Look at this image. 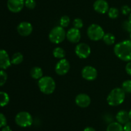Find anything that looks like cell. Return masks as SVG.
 <instances>
[{
  "label": "cell",
  "instance_id": "cell-1",
  "mask_svg": "<svg viewBox=\"0 0 131 131\" xmlns=\"http://www.w3.org/2000/svg\"><path fill=\"white\" fill-rule=\"evenodd\" d=\"M114 53L120 60L125 62L131 60V40H124L114 46Z\"/></svg>",
  "mask_w": 131,
  "mask_h": 131
},
{
  "label": "cell",
  "instance_id": "cell-2",
  "mask_svg": "<svg viewBox=\"0 0 131 131\" xmlns=\"http://www.w3.org/2000/svg\"><path fill=\"white\" fill-rule=\"evenodd\" d=\"M126 92L120 87H116L111 90L107 96V102L108 105L112 107L118 106L123 104L125 99Z\"/></svg>",
  "mask_w": 131,
  "mask_h": 131
},
{
  "label": "cell",
  "instance_id": "cell-3",
  "mask_svg": "<svg viewBox=\"0 0 131 131\" xmlns=\"http://www.w3.org/2000/svg\"><path fill=\"white\" fill-rule=\"evenodd\" d=\"M40 91L45 95H51L56 89V82L53 78L49 76H43L38 81Z\"/></svg>",
  "mask_w": 131,
  "mask_h": 131
},
{
  "label": "cell",
  "instance_id": "cell-4",
  "mask_svg": "<svg viewBox=\"0 0 131 131\" xmlns=\"http://www.w3.org/2000/svg\"><path fill=\"white\" fill-rule=\"evenodd\" d=\"M66 31L61 26L54 27L49 33V39L52 43L60 44L66 38Z\"/></svg>",
  "mask_w": 131,
  "mask_h": 131
},
{
  "label": "cell",
  "instance_id": "cell-5",
  "mask_svg": "<svg viewBox=\"0 0 131 131\" xmlns=\"http://www.w3.org/2000/svg\"><path fill=\"white\" fill-rule=\"evenodd\" d=\"M15 122L19 127L26 128L32 125L33 119L29 113L27 111H20L15 116Z\"/></svg>",
  "mask_w": 131,
  "mask_h": 131
},
{
  "label": "cell",
  "instance_id": "cell-6",
  "mask_svg": "<svg viewBox=\"0 0 131 131\" xmlns=\"http://www.w3.org/2000/svg\"><path fill=\"white\" fill-rule=\"evenodd\" d=\"M87 35L93 41H99L102 39L105 32L101 26L97 24H92L87 29Z\"/></svg>",
  "mask_w": 131,
  "mask_h": 131
},
{
  "label": "cell",
  "instance_id": "cell-7",
  "mask_svg": "<svg viewBox=\"0 0 131 131\" xmlns=\"http://www.w3.org/2000/svg\"><path fill=\"white\" fill-rule=\"evenodd\" d=\"M91 52L92 50L90 46L84 42L78 44L75 48V53L80 59H86L90 55Z\"/></svg>",
  "mask_w": 131,
  "mask_h": 131
},
{
  "label": "cell",
  "instance_id": "cell-8",
  "mask_svg": "<svg viewBox=\"0 0 131 131\" xmlns=\"http://www.w3.org/2000/svg\"><path fill=\"white\" fill-rule=\"evenodd\" d=\"M82 77L87 81H93L97 78L98 73L95 68L92 66H86L82 69Z\"/></svg>",
  "mask_w": 131,
  "mask_h": 131
},
{
  "label": "cell",
  "instance_id": "cell-9",
  "mask_svg": "<svg viewBox=\"0 0 131 131\" xmlns=\"http://www.w3.org/2000/svg\"><path fill=\"white\" fill-rule=\"evenodd\" d=\"M55 72L58 75L63 76L67 74L70 69L69 62L66 59H60L55 66Z\"/></svg>",
  "mask_w": 131,
  "mask_h": 131
},
{
  "label": "cell",
  "instance_id": "cell-10",
  "mask_svg": "<svg viewBox=\"0 0 131 131\" xmlns=\"http://www.w3.org/2000/svg\"><path fill=\"white\" fill-rule=\"evenodd\" d=\"M33 26L30 23L27 21L20 22L17 27V31L20 36L28 37L33 32Z\"/></svg>",
  "mask_w": 131,
  "mask_h": 131
},
{
  "label": "cell",
  "instance_id": "cell-11",
  "mask_svg": "<svg viewBox=\"0 0 131 131\" xmlns=\"http://www.w3.org/2000/svg\"><path fill=\"white\" fill-rule=\"evenodd\" d=\"M25 0H8L7 8L11 12L19 13L25 6Z\"/></svg>",
  "mask_w": 131,
  "mask_h": 131
},
{
  "label": "cell",
  "instance_id": "cell-12",
  "mask_svg": "<svg viewBox=\"0 0 131 131\" xmlns=\"http://www.w3.org/2000/svg\"><path fill=\"white\" fill-rule=\"evenodd\" d=\"M66 38L70 42L73 44L78 43L81 38L80 30L75 28H71L67 32Z\"/></svg>",
  "mask_w": 131,
  "mask_h": 131
},
{
  "label": "cell",
  "instance_id": "cell-13",
  "mask_svg": "<svg viewBox=\"0 0 131 131\" xmlns=\"http://www.w3.org/2000/svg\"><path fill=\"white\" fill-rule=\"evenodd\" d=\"M91 98L86 93H80L75 96V103L81 108H86L90 105Z\"/></svg>",
  "mask_w": 131,
  "mask_h": 131
},
{
  "label": "cell",
  "instance_id": "cell-14",
  "mask_svg": "<svg viewBox=\"0 0 131 131\" xmlns=\"http://www.w3.org/2000/svg\"><path fill=\"white\" fill-rule=\"evenodd\" d=\"M93 9L96 12L101 14L107 13L110 6L107 1L106 0H96L93 5Z\"/></svg>",
  "mask_w": 131,
  "mask_h": 131
},
{
  "label": "cell",
  "instance_id": "cell-15",
  "mask_svg": "<svg viewBox=\"0 0 131 131\" xmlns=\"http://www.w3.org/2000/svg\"><path fill=\"white\" fill-rule=\"evenodd\" d=\"M11 59L6 50L3 49L0 50V69H8L11 66Z\"/></svg>",
  "mask_w": 131,
  "mask_h": 131
},
{
  "label": "cell",
  "instance_id": "cell-16",
  "mask_svg": "<svg viewBox=\"0 0 131 131\" xmlns=\"http://www.w3.org/2000/svg\"><path fill=\"white\" fill-rule=\"evenodd\" d=\"M116 119L117 120V122L120 123V124L125 125L130 120L129 112L125 110H120L116 114Z\"/></svg>",
  "mask_w": 131,
  "mask_h": 131
},
{
  "label": "cell",
  "instance_id": "cell-17",
  "mask_svg": "<svg viewBox=\"0 0 131 131\" xmlns=\"http://www.w3.org/2000/svg\"><path fill=\"white\" fill-rule=\"evenodd\" d=\"M30 75L33 79L39 80L43 77L42 69L38 66L33 67L30 70Z\"/></svg>",
  "mask_w": 131,
  "mask_h": 131
},
{
  "label": "cell",
  "instance_id": "cell-18",
  "mask_svg": "<svg viewBox=\"0 0 131 131\" xmlns=\"http://www.w3.org/2000/svg\"><path fill=\"white\" fill-rule=\"evenodd\" d=\"M52 55H53L54 57L60 60V59H65L66 52L63 48L60 47V46H58V47L54 48L53 51H52Z\"/></svg>",
  "mask_w": 131,
  "mask_h": 131
},
{
  "label": "cell",
  "instance_id": "cell-19",
  "mask_svg": "<svg viewBox=\"0 0 131 131\" xmlns=\"http://www.w3.org/2000/svg\"><path fill=\"white\" fill-rule=\"evenodd\" d=\"M106 131H124V126L118 122H111L107 125Z\"/></svg>",
  "mask_w": 131,
  "mask_h": 131
},
{
  "label": "cell",
  "instance_id": "cell-20",
  "mask_svg": "<svg viewBox=\"0 0 131 131\" xmlns=\"http://www.w3.org/2000/svg\"><path fill=\"white\" fill-rule=\"evenodd\" d=\"M104 42L106 44V45L108 46H111V45H113L115 43L116 41V37L114 35L113 33H105L104 35L103 38H102Z\"/></svg>",
  "mask_w": 131,
  "mask_h": 131
},
{
  "label": "cell",
  "instance_id": "cell-21",
  "mask_svg": "<svg viewBox=\"0 0 131 131\" xmlns=\"http://www.w3.org/2000/svg\"><path fill=\"white\" fill-rule=\"evenodd\" d=\"M24 60V56L20 52H16L12 55L11 58L12 64L14 65H19L21 64Z\"/></svg>",
  "mask_w": 131,
  "mask_h": 131
},
{
  "label": "cell",
  "instance_id": "cell-22",
  "mask_svg": "<svg viewBox=\"0 0 131 131\" xmlns=\"http://www.w3.org/2000/svg\"><path fill=\"white\" fill-rule=\"evenodd\" d=\"M10 102V96L8 94L4 91H0V107H3Z\"/></svg>",
  "mask_w": 131,
  "mask_h": 131
},
{
  "label": "cell",
  "instance_id": "cell-23",
  "mask_svg": "<svg viewBox=\"0 0 131 131\" xmlns=\"http://www.w3.org/2000/svg\"><path fill=\"white\" fill-rule=\"evenodd\" d=\"M107 15L110 19H115L119 16V10L115 7L110 8L107 12Z\"/></svg>",
  "mask_w": 131,
  "mask_h": 131
},
{
  "label": "cell",
  "instance_id": "cell-24",
  "mask_svg": "<svg viewBox=\"0 0 131 131\" xmlns=\"http://www.w3.org/2000/svg\"><path fill=\"white\" fill-rule=\"evenodd\" d=\"M70 23V19L68 15H63L60 19V26L63 28L69 26Z\"/></svg>",
  "mask_w": 131,
  "mask_h": 131
},
{
  "label": "cell",
  "instance_id": "cell-25",
  "mask_svg": "<svg viewBox=\"0 0 131 131\" xmlns=\"http://www.w3.org/2000/svg\"><path fill=\"white\" fill-rule=\"evenodd\" d=\"M8 79V74L5 70H0V87L4 86L6 83Z\"/></svg>",
  "mask_w": 131,
  "mask_h": 131
},
{
  "label": "cell",
  "instance_id": "cell-26",
  "mask_svg": "<svg viewBox=\"0 0 131 131\" xmlns=\"http://www.w3.org/2000/svg\"><path fill=\"white\" fill-rule=\"evenodd\" d=\"M122 88L125 92L131 93V80H126L122 84Z\"/></svg>",
  "mask_w": 131,
  "mask_h": 131
},
{
  "label": "cell",
  "instance_id": "cell-27",
  "mask_svg": "<svg viewBox=\"0 0 131 131\" xmlns=\"http://www.w3.org/2000/svg\"><path fill=\"white\" fill-rule=\"evenodd\" d=\"M72 24L74 28H78L79 30L83 28V25H84L83 20L81 19H80V18H75V19H74V20L73 21Z\"/></svg>",
  "mask_w": 131,
  "mask_h": 131
},
{
  "label": "cell",
  "instance_id": "cell-28",
  "mask_svg": "<svg viewBox=\"0 0 131 131\" xmlns=\"http://www.w3.org/2000/svg\"><path fill=\"white\" fill-rule=\"evenodd\" d=\"M25 6L29 10H33L36 7L37 3L35 0H25Z\"/></svg>",
  "mask_w": 131,
  "mask_h": 131
},
{
  "label": "cell",
  "instance_id": "cell-29",
  "mask_svg": "<svg viewBox=\"0 0 131 131\" xmlns=\"http://www.w3.org/2000/svg\"><path fill=\"white\" fill-rule=\"evenodd\" d=\"M121 12L122 13L123 15H127L131 13V8L129 5H123L121 7Z\"/></svg>",
  "mask_w": 131,
  "mask_h": 131
},
{
  "label": "cell",
  "instance_id": "cell-30",
  "mask_svg": "<svg viewBox=\"0 0 131 131\" xmlns=\"http://www.w3.org/2000/svg\"><path fill=\"white\" fill-rule=\"evenodd\" d=\"M122 28L125 32L131 33V24L129 21H125L122 23Z\"/></svg>",
  "mask_w": 131,
  "mask_h": 131
},
{
  "label": "cell",
  "instance_id": "cell-31",
  "mask_svg": "<svg viewBox=\"0 0 131 131\" xmlns=\"http://www.w3.org/2000/svg\"><path fill=\"white\" fill-rule=\"evenodd\" d=\"M7 125V119L5 114L0 113V128H2Z\"/></svg>",
  "mask_w": 131,
  "mask_h": 131
},
{
  "label": "cell",
  "instance_id": "cell-32",
  "mask_svg": "<svg viewBox=\"0 0 131 131\" xmlns=\"http://www.w3.org/2000/svg\"><path fill=\"white\" fill-rule=\"evenodd\" d=\"M125 71L129 75L131 76V60L128 62L127 64L125 66Z\"/></svg>",
  "mask_w": 131,
  "mask_h": 131
},
{
  "label": "cell",
  "instance_id": "cell-33",
  "mask_svg": "<svg viewBox=\"0 0 131 131\" xmlns=\"http://www.w3.org/2000/svg\"><path fill=\"white\" fill-rule=\"evenodd\" d=\"M124 131H131V121H129L124 125Z\"/></svg>",
  "mask_w": 131,
  "mask_h": 131
},
{
  "label": "cell",
  "instance_id": "cell-34",
  "mask_svg": "<svg viewBox=\"0 0 131 131\" xmlns=\"http://www.w3.org/2000/svg\"><path fill=\"white\" fill-rule=\"evenodd\" d=\"M1 131H12V130L11 127H10V126H8L6 125V126H5L4 127H3L2 129H1Z\"/></svg>",
  "mask_w": 131,
  "mask_h": 131
},
{
  "label": "cell",
  "instance_id": "cell-35",
  "mask_svg": "<svg viewBox=\"0 0 131 131\" xmlns=\"http://www.w3.org/2000/svg\"><path fill=\"white\" fill-rule=\"evenodd\" d=\"M83 131H96V130L92 127H86L84 128Z\"/></svg>",
  "mask_w": 131,
  "mask_h": 131
},
{
  "label": "cell",
  "instance_id": "cell-36",
  "mask_svg": "<svg viewBox=\"0 0 131 131\" xmlns=\"http://www.w3.org/2000/svg\"><path fill=\"white\" fill-rule=\"evenodd\" d=\"M128 21L130 22V23L131 24V13L129 15V19H128Z\"/></svg>",
  "mask_w": 131,
  "mask_h": 131
},
{
  "label": "cell",
  "instance_id": "cell-37",
  "mask_svg": "<svg viewBox=\"0 0 131 131\" xmlns=\"http://www.w3.org/2000/svg\"><path fill=\"white\" fill-rule=\"evenodd\" d=\"M129 118H130V119L131 120V109L129 111Z\"/></svg>",
  "mask_w": 131,
  "mask_h": 131
},
{
  "label": "cell",
  "instance_id": "cell-38",
  "mask_svg": "<svg viewBox=\"0 0 131 131\" xmlns=\"http://www.w3.org/2000/svg\"><path fill=\"white\" fill-rule=\"evenodd\" d=\"M130 40H131V33H130Z\"/></svg>",
  "mask_w": 131,
  "mask_h": 131
}]
</instances>
